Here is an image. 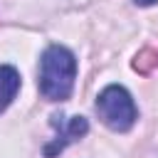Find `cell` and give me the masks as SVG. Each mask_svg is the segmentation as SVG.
Segmentation results:
<instances>
[{
	"label": "cell",
	"instance_id": "cell-1",
	"mask_svg": "<svg viewBox=\"0 0 158 158\" xmlns=\"http://www.w3.org/2000/svg\"><path fill=\"white\" fill-rule=\"evenodd\" d=\"M77 79V57L62 47L49 44L40 59V94L47 101H67Z\"/></svg>",
	"mask_w": 158,
	"mask_h": 158
},
{
	"label": "cell",
	"instance_id": "cell-3",
	"mask_svg": "<svg viewBox=\"0 0 158 158\" xmlns=\"http://www.w3.org/2000/svg\"><path fill=\"white\" fill-rule=\"evenodd\" d=\"M57 131V136L44 146V158H54L57 153H62L72 141L81 138L86 131H89V123L84 116H62V114H54L52 121H49Z\"/></svg>",
	"mask_w": 158,
	"mask_h": 158
},
{
	"label": "cell",
	"instance_id": "cell-6",
	"mask_svg": "<svg viewBox=\"0 0 158 158\" xmlns=\"http://www.w3.org/2000/svg\"><path fill=\"white\" fill-rule=\"evenodd\" d=\"M136 5H141V7H148V5H156L158 0H133Z\"/></svg>",
	"mask_w": 158,
	"mask_h": 158
},
{
	"label": "cell",
	"instance_id": "cell-4",
	"mask_svg": "<svg viewBox=\"0 0 158 158\" xmlns=\"http://www.w3.org/2000/svg\"><path fill=\"white\" fill-rule=\"evenodd\" d=\"M20 91V72L10 64L0 67V114L12 104V99Z\"/></svg>",
	"mask_w": 158,
	"mask_h": 158
},
{
	"label": "cell",
	"instance_id": "cell-2",
	"mask_svg": "<svg viewBox=\"0 0 158 158\" xmlns=\"http://www.w3.org/2000/svg\"><path fill=\"white\" fill-rule=\"evenodd\" d=\"M96 114L116 133H126L138 118L136 101L121 84H109L106 89H101V94L96 96Z\"/></svg>",
	"mask_w": 158,
	"mask_h": 158
},
{
	"label": "cell",
	"instance_id": "cell-5",
	"mask_svg": "<svg viewBox=\"0 0 158 158\" xmlns=\"http://www.w3.org/2000/svg\"><path fill=\"white\" fill-rule=\"evenodd\" d=\"M133 69L138 74H151L153 69H158V47H143L133 59Z\"/></svg>",
	"mask_w": 158,
	"mask_h": 158
}]
</instances>
